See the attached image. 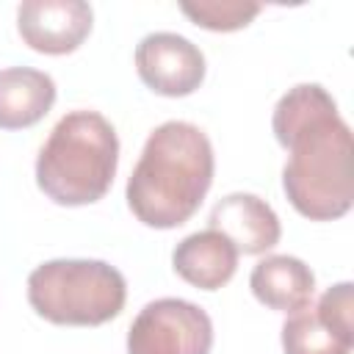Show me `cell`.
<instances>
[{
	"instance_id": "1",
	"label": "cell",
	"mask_w": 354,
	"mask_h": 354,
	"mask_svg": "<svg viewBox=\"0 0 354 354\" xmlns=\"http://www.w3.org/2000/svg\"><path fill=\"white\" fill-rule=\"evenodd\" d=\"M271 127L290 152L282 169L288 202L310 221L346 216L354 205V141L332 94L318 83L288 88Z\"/></svg>"
},
{
	"instance_id": "2",
	"label": "cell",
	"mask_w": 354,
	"mask_h": 354,
	"mask_svg": "<svg viewBox=\"0 0 354 354\" xmlns=\"http://www.w3.org/2000/svg\"><path fill=\"white\" fill-rule=\"evenodd\" d=\"M210 138L191 122L158 124L127 180V205L133 216L155 230L185 224L202 205L213 183Z\"/></svg>"
},
{
	"instance_id": "3",
	"label": "cell",
	"mask_w": 354,
	"mask_h": 354,
	"mask_svg": "<svg viewBox=\"0 0 354 354\" xmlns=\"http://www.w3.org/2000/svg\"><path fill=\"white\" fill-rule=\"evenodd\" d=\"M119 166L113 124L97 111H72L58 119L36 158V183L47 199L66 207L100 202Z\"/></svg>"
},
{
	"instance_id": "4",
	"label": "cell",
	"mask_w": 354,
	"mask_h": 354,
	"mask_svg": "<svg viewBox=\"0 0 354 354\" xmlns=\"http://www.w3.org/2000/svg\"><path fill=\"white\" fill-rule=\"evenodd\" d=\"M127 282L105 260H47L28 277V301L50 324L100 326L116 318Z\"/></svg>"
},
{
	"instance_id": "5",
	"label": "cell",
	"mask_w": 354,
	"mask_h": 354,
	"mask_svg": "<svg viewBox=\"0 0 354 354\" xmlns=\"http://www.w3.org/2000/svg\"><path fill=\"white\" fill-rule=\"evenodd\" d=\"M213 321L185 299L149 301L127 332V354H210Z\"/></svg>"
},
{
	"instance_id": "6",
	"label": "cell",
	"mask_w": 354,
	"mask_h": 354,
	"mask_svg": "<svg viewBox=\"0 0 354 354\" xmlns=\"http://www.w3.org/2000/svg\"><path fill=\"white\" fill-rule=\"evenodd\" d=\"M354 285H332L315 307L290 313L282 324L285 354H351L354 348Z\"/></svg>"
},
{
	"instance_id": "7",
	"label": "cell",
	"mask_w": 354,
	"mask_h": 354,
	"mask_svg": "<svg viewBox=\"0 0 354 354\" xmlns=\"http://www.w3.org/2000/svg\"><path fill=\"white\" fill-rule=\"evenodd\" d=\"M136 69L147 88L160 97H188L205 80L202 50L180 33H149L136 47Z\"/></svg>"
},
{
	"instance_id": "8",
	"label": "cell",
	"mask_w": 354,
	"mask_h": 354,
	"mask_svg": "<svg viewBox=\"0 0 354 354\" xmlns=\"http://www.w3.org/2000/svg\"><path fill=\"white\" fill-rule=\"evenodd\" d=\"M91 6L83 0H25L17 8L22 41L44 55L75 53L91 30Z\"/></svg>"
},
{
	"instance_id": "9",
	"label": "cell",
	"mask_w": 354,
	"mask_h": 354,
	"mask_svg": "<svg viewBox=\"0 0 354 354\" xmlns=\"http://www.w3.org/2000/svg\"><path fill=\"white\" fill-rule=\"evenodd\" d=\"M210 230L221 232L238 254H263L279 243L282 227L274 207L254 194H230L210 210Z\"/></svg>"
},
{
	"instance_id": "10",
	"label": "cell",
	"mask_w": 354,
	"mask_h": 354,
	"mask_svg": "<svg viewBox=\"0 0 354 354\" xmlns=\"http://www.w3.org/2000/svg\"><path fill=\"white\" fill-rule=\"evenodd\" d=\"M249 288L260 304L290 315L310 307L315 293V274L299 257L268 254L252 268Z\"/></svg>"
},
{
	"instance_id": "11",
	"label": "cell",
	"mask_w": 354,
	"mask_h": 354,
	"mask_svg": "<svg viewBox=\"0 0 354 354\" xmlns=\"http://www.w3.org/2000/svg\"><path fill=\"white\" fill-rule=\"evenodd\" d=\"M171 266L188 285L199 290H218L238 268V249L221 232L202 230L174 246Z\"/></svg>"
},
{
	"instance_id": "12",
	"label": "cell",
	"mask_w": 354,
	"mask_h": 354,
	"mask_svg": "<svg viewBox=\"0 0 354 354\" xmlns=\"http://www.w3.org/2000/svg\"><path fill=\"white\" fill-rule=\"evenodd\" d=\"M55 102V80L30 66L0 69V130H25L41 122Z\"/></svg>"
},
{
	"instance_id": "13",
	"label": "cell",
	"mask_w": 354,
	"mask_h": 354,
	"mask_svg": "<svg viewBox=\"0 0 354 354\" xmlns=\"http://www.w3.org/2000/svg\"><path fill=\"white\" fill-rule=\"evenodd\" d=\"M180 11L199 28L205 30H241L246 28L257 14L260 3H246V0H199V3H183Z\"/></svg>"
}]
</instances>
